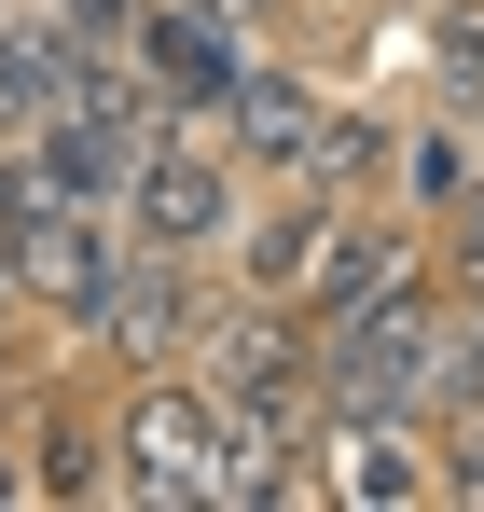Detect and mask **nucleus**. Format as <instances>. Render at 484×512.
Here are the masks:
<instances>
[{
  "mask_svg": "<svg viewBox=\"0 0 484 512\" xmlns=\"http://www.w3.org/2000/svg\"><path fill=\"white\" fill-rule=\"evenodd\" d=\"M222 457H236V416L222 388L180 360V374H139L111 402V499H153V512H208L222 499Z\"/></svg>",
  "mask_w": 484,
  "mask_h": 512,
  "instance_id": "f257e3e1",
  "label": "nucleus"
},
{
  "mask_svg": "<svg viewBox=\"0 0 484 512\" xmlns=\"http://www.w3.org/2000/svg\"><path fill=\"white\" fill-rule=\"evenodd\" d=\"M125 222H139L153 250H194V263L236 250V222H249V167L222 153V125H166L153 153H139V180H125Z\"/></svg>",
  "mask_w": 484,
  "mask_h": 512,
  "instance_id": "f03ea898",
  "label": "nucleus"
},
{
  "mask_svg": "<svg viewBox=\"0 0 484 512\" xmlns=\"http://www.w3.org/2000/svg\"><path fill=\"white\" fill-rule=\"evenodd\" d=\"M125 250H139V222L125 208H83V194H42L28 222H14V291L42 305V319H97L111 305V277H125Z\"/></svg>",
  "mask_w": 484,
  "mask_h": 512,
  "instance_id": "7ed1b4c3",
  "label": "nucleus"
},
{
  "mask_svg": "<svg viewBox=\"0 0 484 512\" xmlns=\"http://www.w3.org/2000/svg\"><path fill=\"white\" fill-rule=\"evenodd\" d=\"M194 319H208V263L139 236L125 277H111V305L83 319V346H97V360H125V374H180V360H194Z\"/></svg>",
  "mask_w": 484,
  "mask_h": 512,
  "instance_id": "20e7f679",
  "label": "nucleus"
},
{
  "mask_svg": "<svg viewBox=\"0 0 484 512\" xmlns=\"http://www.w3.org/2000/svg\"><path fill=\"white\" fill-rule=\"evenodd\" d=\"M319 125H332V97L305 84V70H277V56H249V84L222 97V153L263 180H305L319 167Z\"/></svg>",
  "mask_w": 484,
  "mask_h": 512,
  "instance_id": "39448f33",
  "label": "nucleus"
},
{
  "mask_svg": "<svg viewBox=\"0 0 484 512\" xmlns=\"http://www.w3.org/2000/svg\"><path fill=\"white\" fill-rule=\"evenodd\" d=\"M332 222H346V194H319V180H291L277 208H249V222H236V250H222V277H236V291H291V305H305V277H319Z\"/></svg>",
  "mask_w": 484,
  "mask_h": 512,
  "instance_id": "423d86ee",
  "label": "nucleus"
},
{
  "mask_svg": "<svg viewBox=\"0 0 484 512\" xmlns=\"http://www.w3.org/2000/svg\"><path fill=\"white\" fill-rule=\"evenodd\" d=\"M388 167H402V125H388V111H346V97H332V125H319V194H388Z\"/></svg>",
  "mask_w": 484,
  "mask_h": 512,
  "instance_id": "0eeeda50",
  "label": "nucleus"
},
{
  "mask_svg": "<svg viewBox=\"0 0 484 512\" xmlns=\"http://www.w3.org/2000/svg\"><path fill=\"white\" fill-rule=\"evenodd\" d=\"M429 499H484V388H457L429 416Z\"/></svg>",
  "mask_w": 484,
  "mask_h": 512,
  "instance_id": "6e6552de",
  "label": "nucleus"
},
{
  "mask_svg": "<svg viewBox=\"0 0 484 512\" xmlns=\"http://www.w3.org/2000/svg\"><path fill=\"white\" fill-rule=\"evenodd\" d=\"M97 457H111V429L56 416V429H42V471H28V485H42V499H111V471H97Z\"/></svg>",
  "mask_w": 484,
  "mask_h": 512,
  "instance_id": "1a4fd4ad",
  "label": "nucleus"
},
{
  "mask_svg": "<svg viewBox=\"0 0 484 512\" xmlns=\"http://www.w3.org/2000/svg\"><path fill=\"white\" fill-rule=\"evenodd\" d=\"M415 194H443V208L471 194V153H457V125H429V139H415Z\"/></svg>",
  "mask_w": 484,
  "mask_h": 512,
  "instance_id": "9d476101",
  "label": "nucleus"
},
{
  "mask_svg": "<svg viewBox=\"0 0 484 512\" xmlns=\"http://www.w3.org/2000/svg\"><path fill=\"white\" fill-rule=\"evenodd\" d=\"M208 14H222V28H249V42H263V28H277V14H291V0H208Z\"/></svg>",
  "mask_w": 484,
  "mask_h": 512,
  "instance_id": "9b49d317",
  "label": "nucleus"
},
{
  "mask_svg": "<svg viewBox=\"0 0 484 512\" xmlns=\"http://www.w3.org/2000/svg\"><path fill=\"white\" fill-rule=\"evenodd\" d=\"M14 305H28V291H14V250H0V333H14Z\"/></svg>",
  "mask_w": 484,
  "mask_h": 512,
  "instance_id": "f8f14e48",
  "label": "nucleus"
}]
</instances>
